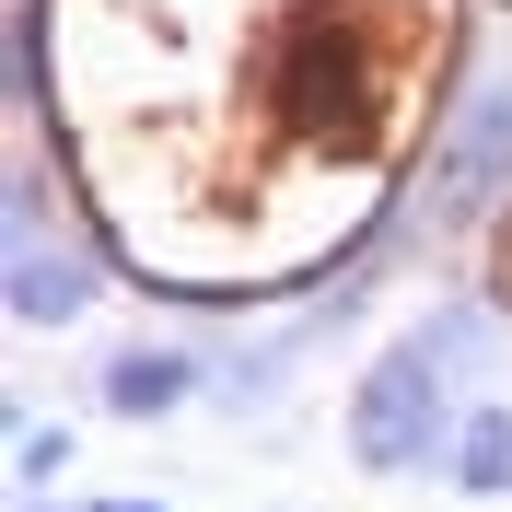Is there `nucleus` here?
<instances>
[{
	"label": "nucleus",
	"mask_w": 512,
	"mask_h": 512,
	"mask_svg": "<svg viewBox=\"0 0 512 512\" xmlns=\"http://www.w3.org/2000/svg\"><path fill=\"white\" fill-rule=\"evenodd\" d=\"M443 350H454V326H431V338L396 350L384 384L361 396V454H373V466H408V454L443 443Z\"/></svg>",
	"instance_id": "f257e3e1"
},
{
	"label": "nucleus",
	"mask_w": 512,
	"mask_h": 512,
	"mask_svg": "<svg viewBox=\"0 0 512 512\" xmlns=\"http://www.w3.org/2000/svg\"><path fill=\"white\" fill-rule=\"evenodd\" d=\"M454 478H466V489H501V478H512V419H501V408L466 431V466H454Z\"/></svg>",
	"instance_id": "f03ea898"
},
{
	"label": "nucleus",
	"mask_w": 512,
	"mask_h": 512,
	"mask_svg": "<svg viewBox=\"0 0 512 512\" xmlns=\"http://www.w3.org/2000/svg\"><path fill=\"white\" fill-rule=\"evenodd\" d=\"M105 396H117V408H163V396H175V361H117Z\"/></svg>",
	"instance_id": "7ed1b4c3"
},
{
	"label": "nucleus",
	"mask_w": 512,
	"mask_h": 512,
	"mask_svg": "<svg viewBox=\"0 0 512 512\" xmlns=\"http://www.w3.org/2000/svg\"><path fill=\"white\" fill-rule=\"evenodd\" d=\"M105 512H140V501H105Z\"/></svg>",
	"instance_id": "20e7f679"
}]
</instances>
